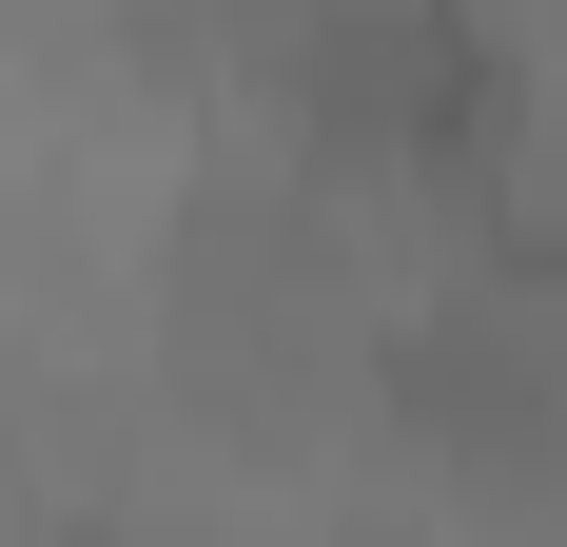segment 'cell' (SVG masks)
I'll use <instances>...</instances> for the list:
<instances>
[{
  "mask_svg": "<svg viewBox=\"0 0 567 547\" xmlns=\"http://www.w3.org/2000/svg\"><path fill=\"white\" fill-rule=\"evenodd\" d=\"M293 117H313L352 176L489 196V176L528 157V59H509L489 0H313V20H293Z\"/></svg>",
  "mask_w": 567,
  "mask_h": 547,
  "instance_id": "obj_1",
  "label": "cell"
}]
</instances>
